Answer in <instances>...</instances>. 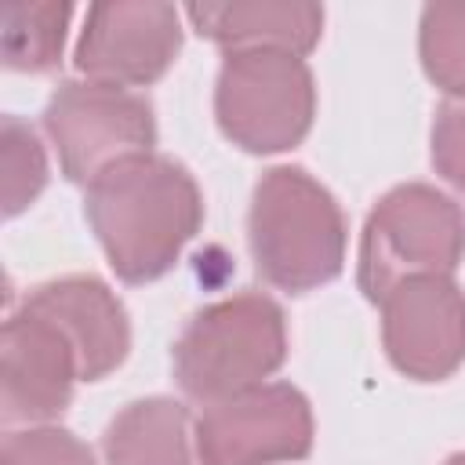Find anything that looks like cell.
<instances>
[{"instance_id": "cell-14", "label": "cell", "mask_w": 465, "mask_h": 465, "mask_svg": "<svg viewBox=\"0 0 465 465\" xmlns=\"http://www.w3.org/2000/svg\"><path fill=\"white\" fill-rule=\"evenodd\" d=\"M69 4H7L4 7V65L15 73H51L62 62Z\"/></svg>"}, {"instance_id": "cell-8", "label": "cell", "mask_w": 465, "mask_h": 465, "mask_svg": "<svg viewBox=\"0 0 465 465\" xmlns=\"http://www.w3.org/2000/svg\"><path fill=\"white\" fill-rule=\"evenodd\" d=\"M182 51V11L156 0H109L91 4L80 40L76 69L109 87L156 84Z\"/></svg>"}, {"instance_id": "cell-15", "label": "cell", "mask_w": 465, "mask_h": 465, "mask_svg": "<svg viewBox=\"0 0 465 465\" xmlns=\"http://www.w3.org/2000/svg\"><path fill=\"white\" fill-rule=\"evenodd\" d=\"M418 58L440 91H465V0L425 4L418 22Z\"/></svg>"}, {"instance_id": "cell-3", "label": "cell", "mask_w": 465, "mask_h": 465, "mask_svg": "<svg viewBox=\"0 0 465 465\" xmlns=\"http://www.w3.org/2000/svg\"><path fill=\"white\" fill-rule=\"evenodd\" d=\"M283 360L287 316L262 291H240L203 305L171 349L178 389L203 407L265 385Z\"/></svg>"}, {"instance_id": "cell-11", "label": "cell", "mask_w": 465, "mask_h": 465, "mask_svg": "<svg viewBox=\"0 0 465 465\" xmlns=\"http://www.w3.org/2000/svg\"><path fill=\"white\" fill-rule=\"evenodd\" d=\"M33 312L62 327L80 356V381H102L131 352V320L124 302L98 276H62L33 287L25 302Z\"/></svg>"}, {"instance_id": "cell-16", "label": "cell", "mask_w": 465, "mask_h": 465, "mask_svg": "<svg viewBox=\"0 0 465 465\" xmlns=\"http://www.w3.org/2000/svg\"><path fill=\"white\" fill-rule=\"evenodd\" d=\"M47 185V156L29 124L4 116V214H22Z\"/></svg>"}, {"instance_id": "cell-6", "label": "cell", "mask_w": 465, "mask_h": 465, "mask_svg": "<svg viewBox=\"0 0 465 465\" xmlns=\"http://www.w3.org/2000/svg\"><path fill=\"white\" fill-rule=\"evenodd\" d=\"M44 131L58 153L62 174L91 185L109 167L145 156L156 145L153 105L127 91L94 80H65L44 105Z\"/></svg>"}, {"instance_id": "cell-18", "label": "cell", "mask_w": 465, "mask_h": 465, "mask_svg": "<svg viewBox=\"0 0 465 465\" xmlns=\"http://www.w3.org/2000/svg\"><path fill=\"white\" fill-rule=\"evenodd\" d=\"M432 167L465 193V91L447 94L432 116Z\"/></svg>"}, {"instance_id": "cell-4", "label": "cell", "mask_w": 465, "mask_h": 465, "mask_svg": "<svg viewBox=\"0 0 465 465\" xmlns=\"http://www.w3.org/2000/svg\"><path fill=\"white\" fill-rule=\"evenodd\" d=\"M465 258V211L454 196L407 182L389 189L367 214L356 280L367 302H381L411 276H450Z\"/></svg>"}, {"instance_id": "cell-10", "label": "cell", "mask_w": 465, "mask_h": 465, "mask_svg": "<svg viewBox=\"0 0 465 465\" xmlns=\"http://www.w3.org/2000/svg\"><path fill=\"white\" fill-rule=\"evenodd\" d=\"M80 381V356L58 323L22 305L4 323L0 403L4 421H51L58 418Z\"/></svg>"}, {"instance_id": "cell-12", "label": "cell", "mask_w": 465, "mask_h": 465, "mask_svg": "<svg viewBox=\"0 0 465 465\" xmlns=\"http://www.w3.org/2000/svg\"><path fill=\"white\" fill-rule=\"evenodd\" d=\"M185 18L203 40L225 51L276 47L305 58L323 33V7L309 0H236V4H189Z\"/></svg>"}, {"instance_id": "cell-9", "label": "cell", "mask_w": 465, "mask_h": 465, "mask_svg": "<svg viewBox=\"0 0 465 465\" xmlns=\"http://www.w3.org/2000/svg\"><path fill=\"white\" fill-rule=\"evenodd\" d=\"M381 345L411 381H443L465 363V291L450 276H411L381 302Z\"/></svg>"}, {"instance_id": "cell-5", "label": "cell", "mask_w": 465, "mask_h": 465, "mask_svg": "<svg viewBox=\"0 0 465 465\" xmlns=\"http://www.w3.org/2000/svg\"><path fill=\"white\" fill-rule=\"evenodd\" d=\"M316 116V80L305 58L251 47L225 51L214 84V120L243 153H287L305 142Z\"/></svg>"}, {"instance_id": "cell-17", "label": "cell", "mask_w": 465, "mask_h": 465, "mask_svg": "<svg viewBox=\"0 0 465 465\" xmlns=\"http://www.w3.org/2000/svg\"><path fill=\"white\" fill-rule=\"evenodd\" d=\"M0 465H98L91 447L69 429L36 425L25 432H7Z\"/></svg>"}, {"instance_id": "cell-1", "label": "cell", "mask_w": 465, "mask_h": 465, "mask_svg": "<svg viewBox=\"0 0 465 465\" xmlns=\"http://www.w3.org/2000/svg\"><path fill=\"white\" fill-rule=\"evenodd\" d=\"M84 214L109 269L124 283H153L200 232L203 196L178 160L145 153L94 178L84 193Z\"/></svg>"}, {"instance_id": "cell-19", "label": "cell", "mask_w": 465, "mask_h": 465, "mask_svg": "<svg viewBox=\"0 0 465 465\" xmlns=\"http://www.w3.org/2000/svg\"><path fill=\"white\" fill-rule=\"evenodd\" d=\"M443 465H465V450H458V454H450Z\"/></svg>"}, {"instance_id": "cell-2", "label": "cell", "mask_w": 465, "mask_h": 465, "mask_svg": "<svg viewBox=\"0 0 465 465\" xmlns=\"http://www.w3.org/2000/svg\"><path fill=\"white\" fill-rule=\"evenodd\" d=\"M247 243L265 283L305 294L331 283L345 265L349 225L331 196L305 167H269L247 211Z\"/></svg>"}, {"instance_id": "cell-7", "label": "cell", "mask_w": 465, "mask_h": 465, "mask_svg": "<svg viewBox=\"0 0 465 465\" xmlns=\"http://www.w3.org/2000/svg\"><path fill=\"white\" fill-rule=\"evenodd\" d=\"M200 465H276L312 450V407L287 381L207 403L193 425Z\"/></svg>"}, {"instance_id": "cell-13", "label": "cell", "mask_w": 465, "mask_h": 465, "mask_svg": "<svg viewBox=\"0 0 465 465\" xmlns=\"http://www.w3.org/2000/svg\"><path fill=\"white\" fill-rule=\"evenodd\" d=\"M189 407L171 396L127 403L102 436L105 465H200Z\"/></svg>"}]
</instances>
